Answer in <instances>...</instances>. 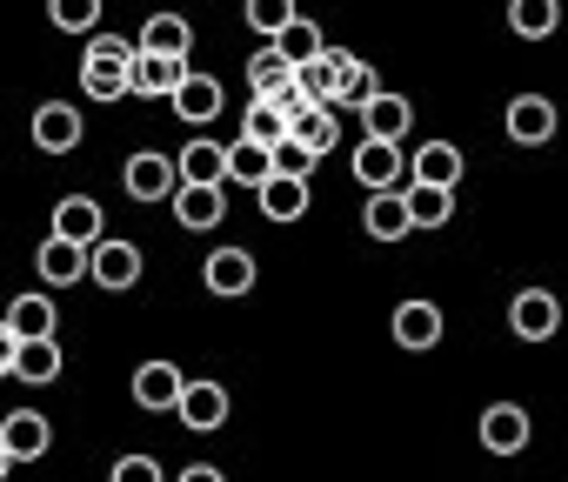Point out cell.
<instances>
[{
  "instance_id": "26",
  "label": "cell",
  "mask_w": 568,
  "mask_h": 482,
  "mask_svg": "<svg viewBox=\"0 0 568 482\" xmlns=\"http://www.w3.org/2000/svg\"><path fill=\"white\" fill-rule=\"evenodd\" d=\"M288 141H295V148H308V154L322 161V154H335L342 128H335V114H328V108H302V114L288 121Z\"/></svg>"
},
{
  "instance_id": "21",
  "label": "cell",
  "mask_w": 568,
  "mask_h": 482,
  "mask_svg": "<svg viewBox=\"0 0 568 482\" xmlns=\"http://www.w3.org/2000/svg\"><path fill=\"white\" fill-rule=\"evenodd\" d=\"M174 415H181L194 435H201V429H221V422H227V389H221V382H187L181 402H174Z\"/></svg>"
},
{
  "instance_id": "2",
  "label": "cell",
  "mask_w": 568,
  "mask_h": 482,
  "mask_svg": "<svg viewBox=\"0 0 568 482\" xmlns=\"http://www.w3.org/2000/svg\"><path fill=\"white\" fill-rule=\"evenodd\" d=\"M348 168H355V188H368V194H395V188L408 181V148H395V141H362Z\"/></svg>"
},
{
  "instance_id": "25",
  "label": "cell",
  "mask_w": 568,
  "mask_h": 482,
  "mask_svg": "<svg viewBox=\"0 0 568 482\" xmlns=\"http://www.w3.org/2000/svg\"><path fill=\"white\" fill-rule=\"evenodd\" d=\"M362 228H368L375 241H402V234H415V228H408V201H402V188H395V194H368V201H362Z\"/></svg>"
},
{
  "instance_id": "7",
  "label": "cell",
  "mask_w": 568,
  "mask_h": 482,
  "mask_svg": "<svg viewBox=\"0 0 568 482\" xmlns=\"http://www.w3.org/2000/svg\"><path fill=\"white\" fill-rule=\"evenodd\" d=\"M81 134H88V128H81V108H74V101H41V108H34V148H41V154H74Z\"/></svg>"
},
{
  "instance_id": "10",
  "label": "cell",
  "mask_w": 568,
  "mask_h": 482,
  "mask_svg": "<svg viewBox=\"0 0 568 482\" xmlns=\"http://www.w3.org/2000/svg\"><path fill=\"white\" fill-rule=\"evenodd\" d=\"M88 275L108 295H128L141 282V249H134V241H101V249H88Z\"/></svg>"
},
{
  "instance_id": "30",
  "label": "cell",
  "mask_w": 568,
  "mask_h": 482,
  "mask_svg": "<svg viewBox=\"0 0 568 482\" xmlns=\"http://www.w3.org/2000/svg\"><path fill=\"white\" fill-rule=\"evenodd\" d=\"M227 181H241V188H267V181H274V154L254 148V141H234V148H227Z\"/></svg>"
},
{
  "instance_id": "12",
  "label": "cell",
  "mask_w": 568,
  "mask_h": 482,
  "mask_svg": "<svg viewBox=\"0 0 568 482\" xmlns=\"http://www.w3.org/2000/svg\"><path fill=\"white\" fill-rule=\"evenodd\" d=\"M508 329H515L521 342H548V335L561 329V302H555L548 289H521V295L508 302Z\"/></svg>"
},
{
  "instance_id": "40",
  "label": "cell",
  "mask_w": 568,
  "mask_h": 482,
  "mask_svg": "<svg viewBox=\"0 0 568 482\" xmlns=\"http://www.w3.org/2000/svg\"><path fill=\"white\" fill-rule=\"evenodd\" d=\"M8 469H14V462H8V449H0V482H8Z\"/></svg>"
},
{
  "instance_id": "6",
  "label": "cell",
  "mask_w": 568,
  "mask_h": 482,
  "mask_svg": "<svg viewBox=\"0 0 568 482\" xmlns=\"http://www.w3.org/2000/svg\"><path fill=\"white\" fill-rule=\"evenodd\" d=\"M0 449H8V462H41L54 449V422L41 409H14L8 422H0Z\"/></svg>"
},
{
  "instance_id": "17",
  "label": "cell",
  "mask_w": 568,
  "mask_h": 482,
  "mask_svg": "<svg viewBox=\"0 0 568 482\" xmlns=\"http://www.w3.org/2000/svg\"><path fill=\"white\" fill-rule=\"evenodd\" d=\"M442 329H448V322H442V309H435V302H422V295L395 309V349H415V355H422V349H435V342H442Z\"/></svg>"
},
{
  "instance_id": "5",
  "label": "cell",
  "mask_w": 568,
  "mask_h": 482,
  "mask_svg": "<svg viewBox=\"0 0 568 482\" xmlns=\"http://www.w3.org/2000/svg\"><path fill=\"white\" fill-rule=\"evenodd\" d=\"M528 442H535V422H528L521 402H488L481 409V449L488 455H521Z\"/></svg>"
},
{
  "instance_id": "35",
  "label": "cell",
  "mask_w": 568,
  "mask_h": 482,
  "mask_svg": "<svg viewBox=\"0 0 568 482\" xmlns=\"http://www.w3.org/2000/svg\"><path fill=\"white\" fill-rule=\"evenodd\" d=\"M48 21L68 28V34H88V28H101V0H54Z\"/></svg>"
},
{
  "instance_id": "20",
  "label": "cell",
  "mask_w": 568,
  "mask_h": 482,
  "mask_svg": "<svg viewBox=\"0 0 568 482\" xmlns=\"http://www.w3.org/2000/svg\"><path fill=\"white\" fill-rule=\"evenodd\" d=\"M128 389H134V402H141V409H174V402H181V389H187V375H181L174 362H141Z\"/></svg>"
},
{
  "instance_id": "39",
  "label": "cell",
  "mask_w": 568,
  "mask_h": 482,
  "mask_svg": "<svg viewBox=\"0 0 568 482\" xmlns=\"http://www.w3.org/2000/svg\"><path fill=\"white\" fill-rule=\"evenodd\" d=\"M174 482H227V475H221V469H207V462H194V469H181Z\"/></svg>"
},
{
  "instance_id": "14",
  "label": "cell",
  "mask_w": 568,
  "mask_h": 482,
  "mask_svg": "<svg viewBox=\"0 0 568 482\" xmlns=\"http://www.w3.org/2000/svg\"><path fill=\"white\" fill-rule=\"evenodd\" d=\"M201 282H207V295H254V255L247 249H214L207 262H201Z\"/></svg>"
},
{
  "instance_id": "11",
  "label": "cell",
  "mask_w": 568,
  "mask_h": 482,
  "mask_svg": "<svg viewBox=\"0 0 568 482\" xmlns=\"http://www.w3.org/2000/svg\"><path fill=\"white\" fill-rule=\"evenodd\" d=\"M501 128H508L515 148H541V141H555V101H541V94H515L508 114H501Z\"/></svg>"
},
{
  "instance_id": "22",
  "label": "cell",
  "mask_w": 568,
  "mask_h": 482,
  "mask_svg": "<svg viewBox=\"0 0 568 482\" xmlns=\"http://www.w3.org/2000/svg\"><path fill=\"white\" fill-rule=\"evenodd\" d=\"M34 269H41V282L48 289H74L81 275H88V249H74V241H41V249H34Z\"/></svg>"
},
{
  "instance_id": "4",
  "label": "cell",
  "mask_w": 568,
  "mask_h": 482,
  "mask_svg": "<svg viewBox=\"0 0 568 482\" xmlns=\"http://www.w3.org/2000/svg\"><path fill=\"white\" fill-rule=\"evenodd\" d=\"M462 174H468V161H462L455 141H422V148L408 154V181H415V188H442V194H455Z\"/></svg>"
},
{
  "instance_id": "36",
  "label": "cell",
  "mask_w": 568,
  "mask_h": 482,
  "mask_svg": "<svg viewBox=\"0 0 568 482\" xmlns=\"http://www.w3.org/2000/svg\"><path fill=\"white\" fill-rule=\"evenodd\" d=\"M274 174H281V181H315V154L295 148V141H281V148H274Z\"/></svg>"
},
{
  "instance_id": "34",
  "label": "cell",
  "mask_w": 568,
  "mask_h": 482,
  "mask_svg": "<svg viewBox=\"0 0 568 482\" xmlns=\"http://www.w3.org/2000/svg\"><path fill=\"white\" fill-rule=\"evenodd\" d=\"M402 201H408V228H442L455 214V194L442 188H402Z\"/></svg>"
},
{
  "instance_id": "15",
  "label": "cell",
  "mask_w": 568,
  "mask_h": 482,
  "mask_svg": "<svg viewBox=\"0 0 568 482\" xmlns=\"http://www.w3.org/2000/svg\"><path fill=\"white\" fill-rule=\"evenodd\" d=\"M415 128V108L402 101V94H388V88H375V101L362 108V141H395L402 148V134Z\"/></svg>"
},
{
  "instance_id": "18",
  "label": "cell",
  "mask_w": 568,
  "mask_h": 482,
  "mask_svg": "<svg viewBox=\"0 0 568 482\" xmlns=\"http://www.w3.org/2000/svg\"><path fill=\"white\" fill-rule=\"evenodd\" d=\"M187 48H194V28L181 14H148V28L134 41V54H161V61H187Z\"/></svg>"
},
{
  "instance_id": "19",
  "label": "cell",
  "mask_w": 568,
  "mask_h": 482,
  "mask_svg": "<svg viewBox=\"0 0 568 482\" xmlns=\"http://www.w3.org/2000/svg\"><path fill=\"white\" fill-rule=\"evenodd\" d=\"M168 108H174V114H181L187 128H207V121L221 114V81H214V74H194V68H187V81L174 88V101H168Z\"/></svg>"
},
{
  "instance_id": "9",
  "label": "cell",
  "mask_w": 568,
  "mask_h": 482,
  "mask_svg": "<svg viewBox=\"0 0 568 482\" xmlns=\"http://www.w3.org/2000/svg\"><path fill=\"white\" fill-rule=\"evenodd\" d=\"M121 188L134 194V201H174V161L168 154H154V148H141V154H128V168H121Z\"/></svg>"
},
{
  "instance_id": "33",
  "label": "cell",
  "mask_w": 568,
  "mask_h": 482,
  "mask_svg": "<svg viewBox=\"0 0 568 482\" xmlns=\"http://www.w3.org/2000/svg\"><path fill=\"white\" fill-rule=\"evenodd\" d=\"M247 28L261 34V48L281 41V34L295 28V0H247Z\"/></svg>"
},
{
  "instance_id": "8",
  "label": "cell",
  "mask_w": 568,
  "mask_h": 482,
  "mask_svg": "<svg viewBox=\"0 0 568 482\" xmlns=\"http://www.w3.org/2000/svg\"><path fill=\"white\" fill-rule=\"evenodd\" d=\"M174 181H181V188H227V148L207 141V134H194V141L174 154Z\"/></svg>"
},
{
  "instance_id": "28",
  "label": "cell",
  "mask_w": 568,
  "mask_h": 482,
  "mask_svg": "<svg viewBox=\"0 0 568 482\" xmlns=\"http://www.w3.org/2000/svg\"><path fill=\"white\" fill-rule=\"evenodd\" d=\"M241 141H254V148H281L288 141V114H281L274 101H247V114H241Z\"/></svg>"
},
{
  "instance_id": "13",
  "label": "cell",
  "mask_w": 568,
  "mask_h": 482,
  "mask_svg": "<svg viewBox=\"0 0 568 482\" xmlns=\"http://www.w3.org/2000/svg\"><path fill=\"white\" fill-rule=\"evenodd\" d=\"M14 329V342H54V329H61V309H54V295H14L8 302V315H0Z\"/></svg>"
},
{
  "instance_id": "16",
  "label": "cell",
  "mask_w": 568,
  "mask_h": 482,
  "mask_svg": "<svg viewBox=\"0 0 568 482\" xmlns=\"http://www.w3.org/2000/svg\"><path fill=\"white\" fill-rule=\"evenodd\" d=\"M187 81V61H161V54H134V74H128V94L141 101H174V88Z\"/></svg>"
},
{
  "instance_id": "29",
  "label": "cell",
  "mask_w": 568,
  "mask_h": 482,
  "mask_svg": "<svg viewBox=\"0 0 568 482\" xmlns=\"http://www.w3.org/2000/svg\"><path fill=\"white\" fill-rule=\"evenodd\" d=\"M508 28L521 41H548L561 28V8H555V0H508Z\"/></svg>"
},
{
  "instance_id": "23",
  "label": "cell",
  "mask_w": 568,
  "mask_h": 482,
  "mask_svg": "<svg viewBox=\"0 0 568 482\" xmlns=\"http://www.w3.org/2000/svg\"><path fill=\"white\" fill-rule=\"evenodd\" d=\"M221 214H227V188H174V221L181 228H221Z\"/></svg>"
},
{
  "instance_id": "24",
  "label": "cell",
  "mask_w": 568,
  "mask_h": 482,
  "mask_svg": "<svg viewBox=\"0 0 568 482\" xmlns=\"http://www.w3.org/2000/svg\"><path fill=\"white\" fill-rule=\"evenodd\" d=\"M288 88H295V68L281 61L274 48H254V54H247V94H254V101H281Z\"/></svg>"
},
{
  "instance_id": "32",
  "label": "cell",
  "mask_w": 568,
  "mask_h": 482,
  "mask_svg": "<svg viewBox=\"0 0 568 482\" xmlns=\"http://www.w3.org/2000/svg\"><path fill=\"white\" fill-rule=\"evenodd\" d=\"M267 48L288 61V68H308V61H322V48H328V41H322V28H315V21H302V14H295V28L281 34V41H267Z\"/></svg>"
},
{
  "instance_id": "38",
  "label": "cell",
  "mask_w": 568,
  "mask_h": 482,
  "mask_svg": "<svg viewBox=\"0 0 568 482\" xmlns=\"http://www.w3.org/2000/svg\"><path fill=\"white\" fill-rule=\"evenodd\" d=\"M14 349H21V342H14V329L0 322V375H14Z\"/></svg>"
},
{
  "instance_id": "37",
  "label": "cell",
  "mask_w": 568,
  "mask_h": 482,
  "mask_svg": "<svg viewBox=\"0 0 568 482\" xmlns=\"http://www.w3.org/2000/svg\"><path fill=\"white\" fill-rule=\"evenodd\" d=\"M108 482H168V475H161V462H154V455H121Z\"/></svg>"
},
{
  "instance_id": "3",
  "label": "cell",
  "mask_w": 568,
  "mask_h": 482,
  "mask_svg": "<svg viewBox=\"0 0 568 482\" xmlns=\"http://www.w3.org/2000/svg\"><path fill=\"white\" fill-rule=\"evenodd\" d=\"M54 241L101 249V241H108V208H101L94 194H61V201H54Z\"/></svg>"
},
{
  "instance_id": "27",
  "label": "cell",
  "mask_w": 568,
  "mask_h": 482,
  "mask_svg": "<svg viewBox=\"0 0 568 482\" xmlns=\"http://www.w3.org/2000/svg\"><path fill=\"white\" fill-rule=\"evenodd\" d=\"M254 201H261V214L267 221H302L308 214V181H267V188H254Z\"/></svg>"
},
{
  "instance_id": "1",
  "label": "cell",
  "mask_w": 568,
  "mask_h": 482,
  "mask_svg": "<svg viewBox=\"0 0 568 482\" xmlns=\"http://www.w3.org/2000/svg\"><path fill=\"white\" fill-rule=\"evenodd\" d=\"M128 74H134V41L94 34L81 54V94L88 101H128Z\"/></svg>"
},
{
  "instance_id": "31",
  "label": "cell",
  "mask_w": 568,
  "mask_h": 482,
  "mask_svg": "<svg viewBox=\"0 0 568 482\" xmlns=\"http://www.w3.org/2000/svg\"><path fill=\"white\" fill-rule=\"evenodd\" d=\"M61 369H68V362H61L54 342H21V349H14V375L34 382V389H41V382H61Z\"/></svg>"
}]
</instances>
